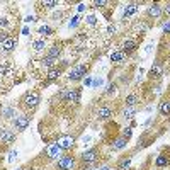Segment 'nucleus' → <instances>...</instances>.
<instances>
[{
  "label": "nucleus",
  "mask_w": 170,
  "mask_h": 170,
  "mask_svg": "<svg viewBox=\"0 0 170 170\" xmlns=\"http://www.w3.org/2000/svg\"><path fill=\"white\" fill-rule=\"evenodd\" d=\"M148 14H150L151 17H158V15L162 14V7H160L158 4H153L151 7L148 8Z\"/></svg>",
  "instance_id": "2eb2a0df"
},
{
  "label": "nucleus",
  "mask_w": 170,
  "mask_h": 170,
  "mask_svg": "<svg viewBox=\"0 0 170 170\" xmlns=\"http://www.w3.org/2000/svg\"><path fill=\"white\" fill-rule=\"evenodd\" d=\"M73 165H75V162H73V158L70 157H63L58 160V168L59 170H72Z\"/></svg>",
  "instance_id": "20e7f679"
},
{
  "label": "nucleus",
  "mask_w": 170,
  "mask_h": 170,
  "mask_svg": "<svg viewBox=\"0 0 170 170\" xmlns=\"http://www.w3.org/2000/svg\"><path fill=\"white\" fill-rule=\"evenodd\" d=\"M129 165H131V158H124V160L119 163L117 170H126V168H129Z\"/></svg>",
  "instance_id": "4be33fe9"
},
{
  "label": "nucleus",
  "mask_w": 170,
  "mask_h": 170,
  "mask_svg": "<svg viewBox=\"0 0 170 170\" xmlns=\"http://www.w3.org/2000/svg\"><path fill=\"white\" fill-rule=\"evenodd\" d=\"M0 138L4 140V143H12V141L15 140V134L10 133L8 129H0Z\"/></svg>",
  "instance_id": "6e6552de"
},
{
  "label": "nucleus",
  "mask_w": 170,
  "mask_h": 170,
  "mask_svg": "<svg viewBox=\"0 0 170 170\" xmlns=\"http://www.w3.org/2000/svg\"><path fill=\"white\" fill-rule=\"evenodd\" d=\"M12 70H14V66L8 61H2L0 63V75H10Z\"/></svg>",
  "instance_id": "9d476101"
},
{
  "label": "nucleus",
  "mask_w": 170,
  "mask_h": 170,
  "mask_svg": "<svg viewBox=\"0 0 170 170\" xmlns=\"http://www.w3.org/2000/svg\"><path fill=\"white\" fill-rule=\"evenodd\" d=\"M0 49H2V42H0Z\"/></svg>",
  "instance_id": "79ce46f5"
},
{
  "label": "nucleus",
  "mask_w": 170,
  "mask_h": 170,
  "mask_svg": "<svg viewBox=\"0 0 170 170\" xmlns=\"http://www.w3.org/2000/svg\"><path fill=\"white\" fill-rule=\"evenodd\" d=\"M123 59H124V51H112V53H110V61L121 63Z\"/></svg>",
  "instance_id": "f8f14e48"
},
{
  "label": "nucleus",
  "mask_w": 170,
  "mask_h": 170,
  "mask_svg": "<svg viewBox=\"0 0 170 170\" xmlns=\"http://www.w3.org/2000/svg\"><path fill=\"white\" fill-rule=\"evenodd\" d=\"M150 73H151V76H160L162 75V68L158 66V65H155V66L151 68V72H150Z\"/></svg>",
  "instance_id": "cd10ccee"
},
{
  "label": "nucleus",
  "mask_w": 170,
  "mask_h": 170,
  "mask_svg": "<svg viewBox=\"0 0 170 170\" xmlns=\"http://www.w3.org/2000/svg\"><path fill=\"white\" fill-rule=\"evenodd\" d=\"M99 117H102V119H106V117H109L110 114H112V109L110 107H107V106H102L100 109H99Z\"/></svg>",
  "instance_id": "ddd939ff"
},
{
  "label": "nucleus",
  "mask_w": 170,
  "mask_h": 170,
  "mask_svg": "<svg viewBox=\"0 0 170 170\" xmlns=\"http://www.w3.org/2000/svg\"><path fill=\"white\" fill-rule=\"evenodd\" d=\"M53 65H55V59H51V58H48V56H46V58L42 59L41 66L44 68V70H48V68H51V66H53Z\"/></svg>",
  "instance_id": "aec40b11"
},
{
  "label": "nucleus",
  "mask_w": 170,
  "mask_h": 170,
  "mask_svg": "<svg viewBox=\"0 0 170 170\" xmlns=\"http://www.w3.org/2000/svg\"><path fill=\"white\" fill-rule=\"evenodd\" d=\"M95 157H97V150H89V151H85L83 155H82V160L83 162H93Z\"/></svg>",
  "instance_id": "9b49d317"
},
{
  "label": "nucleus",
  "mask_w": 170,
  "mask_h": 170,
  "mask_svg": "<svg viewBox=\"0 0 170 170\" xmlns=\"http://www.w3.org/2000/svg\"><path fill=\"white\" fill-rule=\"evenodd\" d=\"M124 146H126V140H124V138H119V140L114 141V144H112V150H123Z\"/></svg>",
  "instance_id": "a211bd4d"
},
{
  "label": "nucleus",
  "mask_w": 170,
  "mask_h": 170,
  "mask_svg": "<svg viewBox=\"0 0 170 170\" xmlns=\"http://www.w3.org/2000/svg\"><path fill=\"white\" fill-rule=\"evenodd\" d=\"M76 24H78V17H73L72 22H70V27H75Z\"/></svg>",
  "instance_id": "f704fd0d"
},
{
  "label": "nucleus",
  "mask_w": 170,
  "mask_h": 170,
  "mask_svg": "<svg viewBox=\"0 0 170 170\" xmlns=\"http://www.w3.org/2000/svg\"><path fill=\"white\" fill-rule=\"evenodd\" d=\"M32 21H34L32 15H27V17H25V22H32Z\"/></svg>",
  "instance_id": "58836bf2"
},
{
  "label": "nucleus",
  "mask_w": 170,
  "mask_h": 170,
  "mask_svg": "<svg viewBox=\"0 0 170 170\" xmlns=\"http://www.w3.org/2000/svg\"><path fill=\"white\" fill-rule=\"evenodd\" d=\"M38 32H39V34H44V36H49V34L53 32V31H51L49 27H48V25H41V27L38 29Z\"/></svg>",
  "instance_id": "a878e982"
},
{
  "label": "nucleus",
  "mask_w": 170,
  "mask_h": 170,
  "mask_svg": "<svg viewBox=\"0 0 170 170\" xmlns=\"http://www.w3.org/2000/svg\"><path fill=\"white\" fill-rule=\"evenodd\" d=\"M15 46H17V41L14 38H7L4 42H2V49L7 51V53H8V51H12Z\"/></svg>",
  "instance_id": "1a4fd4ad"
},
{
  "label": "nucleus",
  "mask_w": 170,
  "mask_h": 170,
  "mask_svg": "<svg viewBox=\"0 0 170 170\" xmlns=\"http://www.w3.org/2000/svg\"><path fill=\"white\" fill-rule=\"evenodd\" d=\"M73 141H75L73 140V136H63V138H59L56 144H58L61 150H68V148H72L73 146Z\"/></svg>",
  "instance_id": "423d86ee"
},
{
  "label": "nucleus",
  "mask_w": 170,
  "mask_h": 170,
  "mask_svg": "<svg viewBox=\"0 0 170 170\" xmlns=\"http://www.w3.org/2000/svg\"><path fill=\"white\" fill-rule=\"evenodd\" d=\"M163 12H165V14H167V15H170V4H168V5H167V7H165V8H163Z\"/></svg>",
  "instance_id": "e433bc0d"
},
{
  "label": "nucleus",
  "mask_w": 170,
  "mask_h": 170,
  "mask_svg": "<svg viewBox=\"0 0 170 170\" xmlns=\"http://www.w3.org/2000/svg\"><path fill=\"white\" fill-rule=\"evenodd\" d=\"M163 32H170V21H167V22H163Z\"/></svg>",
  "instance_id": "2f4dec72"
},
{
  "label": "nucleus",
  "mask_w": 170,
  "mask_h": 170,
  "mask_svg": "<svg viewBox=\"0 0 170 170\" xmlns=\"http://www.w3.org/2000/svg\"><path fill=\"white\" fill-rule=\"evenodd\" d=\"M138 12V5L136 4H127L126 7H124V15H133V14Z\"/></svg>",
  "instance_id": "4468645a"
},
{
  "label": "nucleus",
  "mask_w": 170,
  "mask_h": 170,
  "mask_svg": "<svg viewBox=\"0 0 170 170\" xmlns=\"http://www.w3.org/2000/svg\"><path fill=\"white\" fill-rule=\"evenodd\" d=\"M85 73H87V65H78V66H75L73 70H70V75H68V78H70V80H73V82L82 80Z\"/></svg>",
  "instance_id": "f257e3e1"
},
{
  "label": "nucleus",
  "mask_w": 170,
  "mask_h": 170,
  "mask_svg": "<svg viewBox=\"0 0 170 170\" xmlns=\"http://www.w3.org/2000/svg\"><path fill=\"white\" fill-rule=\"evenodd\" d=\"M95 22H97V19H95V17H93V15H89V17H87V24L93 25V24H95Z\"/></svg>",
  "instance_id": "7c9ffc66"
},
{
  "label": "nucleus",
  "mask_w": 170,
  "mask_h": 170,
  "mask_svg": "<svg viewBox=\"0 0 170 170\" xmlns=\"http://www.w3.org/2000/svg\"><path fill=\"white\" fill-rule=\"evenodd\" d=\"M134 112H136V107L133 106V107H127L126 110H124V117L126 119H131L133 116H134Z\"/></svg>",
  "instance_id": "b1692460"
},
{
  "label": "nucleus",
  "mask_w": 170,
  "mask_h": 170,
  "mask_svg": "<svg viewBox=\"0 0 170 170\" xmlns=\"http://www.w3.org/2000/svg\"><path fill=\"white\" fill-rule=\"evenodd\" d=\"M93 5L95 7H104V5H107V2L106 0H97V2H93Z\"/></svg>",
  "instance_id": "473e14b6"
},
{
  "label": "nucleus",
  "mask_w": 170,
  "mask_h": 170,
  "mask_svg": "<svg viewBox=\"0 0 170 170\" xmlns=\"http://www.w3.org/2000/svg\"><path fill=\"white\" fill-rule=\"evenodd\" d=\"M168 163V158L167 157H158L157 158V167H165Z\"/></svg>",
  "instance_id": "bb28decb"
},
{
  "label": "nucleus",
  "mask_w": 170,
  "mask_h": 170,
  "mask_svg": "<svg viewBox=\"0 0 170 170\" xmlns=\"http://www.w3.org/2000/svg\"><path fill=\"white\" fill-rule=\"evenodd\" d=\"M59 70H49V72H48V80H56V78H58L59 76Z\"/></svg>",
  "instance_id": "5701e85b"
},
{
  "label": "nucleus",
  "mask_w": 170,
  "mask_h": 170,
  "mask_svg": "<svg viewBox=\"0 0 170 170\" xmlns=\"http://www.w3.org/2000/svg\"><path fill=\"white\" fill-rule=\"evenodd\" d=\"M136 48H138V42H136L134 39H126V41L123 42V51H126V53H131Z\"/></svg>",
  "instance_id": "0eeeda50"
},
{
  "label": "nucleus",
  "mask_w": 170,
  "mask_h": 170,
  "mask_svg": "<svg viewBox=\"0 0 170 170\" xmlns=\"http://www.w3.org/2000/svg\"><path fill=\"white\" fill-rule=\"evenodd\" d=\"M76 8H78V12H82V10H85V5H83V4H80Z\"/></svg>",
  "instance_id": "ea45409f"
},
{
  "label": "nucleus",
  "mask_w": 170,
  "mask_h": 170,
  "mask_svg": "<svg viewBox=\"0 0 170 170\" xmlns=\"http://www.w3.org/2000/svg\"><path fill=\"white\" fill-rule=\"evenodd\" d=\"M24 102H25V107L34 109V107L39 104V93H38V92H29L27 95H25Z\"/></svg>",
  "instance_id": "f03ea898"
},
{
  "label": "nucleus",
  "mask_w": 170,
  "mask_h": 170,
  "mask_svg": "<svg viewBox=\"0 0 170 170\" xmlns=\"http://www.w3.org/2000/svg\"><path fill=\"white\" fill-rule=\"evenodd\" d=\"M160 114L162 116H168L170 114V102H163L160 106Z\"/></svg>",
  "instance_id": "6ab92c4d"
},
{
  "label": "nucleus",
  "mask_w": 170,
  "mask_h": 170,
  "mask_svg": "<svg viewBox=\"0 0 170 170\" xmlns=\"http://www.w3.org/2000/svg\"><path fill=\"white\" fill-rule=\"evenodd\" d=\"M100 170H110V167H102Z\"/></svg>",
  "instance_id": "a19ab883"
},
{
  "label": "nucleus",
  "mask_w": 170,
  "mask_h": 170,
  "mask_svg": "<svg viewBox=\"0 0 170 170\" xmlns=\"http://www.w3.org/2000/svg\"><path fill=\"white\" fill-rule=\"evenodd\" d=\"M129 136H131V127H126V129L123 131V138H124V140H127Z\"/></svg>",
  "instance_id": "c756f323"
},
{
  "label": "nucleus",
  "mask_w": 170,
  "mask_h": 170,
  "mask_svg": "<svg viewBox=\"0 0 170 170\" xmlns=\"http://www.w3.org/2000/svg\"><path fill=\"white\" fill-rule=\"evenodd\" d=\"M42 5H44L46 8H53V7L58 5V2H42Z\"/></svg>",
  "instance_id": "c85d7f7f"
},
{
  "label": "nucleus",
  "mask_w": 170,
  "mask_h": 170,
  "mask_svg": "<svg viewBox=\"0 0 170 170\" xmlns=\"http://www.w3.org/2000/svg\"><path fill=\"white\" fill-rule=\"evenodd\" d=\"M107 32H109V34H114V32H116V25H114V24L107 25Z\"/></svg>",
  "instance_id": "72a5a7b5"
},
{
  "label": "nucleus",
  "mask_w": 170,
  "mask_h": 170,
  "mask_svg": "<svg viewBox=\"0 0 170 170\" xmlns=\"http://www.w3.org/2000/svg\"><path fill=\"white\" fill-rule=\"evenodd\" d=\"M14 124H15V127L19 131H24V129H27V126H29V119H27V116H17Z\"/></svg>",
  "instance_id": "39448f33"
},
{
  "label": "nucleus",
  "mask_w": 170,
  "mask_h": 170,
  "mask_svg": "<svg viewBox=\"0 0 170 170\" xmlns=\"http://www.w3.org/2000/svg\"><path fill=\"white\" fill-rule=\"evenodd\" d=\"M15 155H17V151H12V153H10V157H8V160L12 162V160H14V158H15Z\"/></svg>",
  "instance_id": "4c0bfd02"
},
{
  "label": "nucleus",
  "mask_w": 170,
  "mask_h": 170,
  "mask_svg": "<svg viewBox=\"0 0 170 170\" xmlns=\"http://www.w3.org/2000/svg\"><path fill=\"white\" fill-rule=\"evenodd\" d=\"M126 104H127V107H133V106L136 104V95H134V93H131V95H127Z\"/></svg>",
  "instance_id": "393cba45"
},
{
  "label": "nucleus",
  "mask_w": 170,
  "mask_h": 170,
  "mask_svg": "<svg viewBox=\"0 0 170 170\" xmlns=\"http://www.w3.org/2000/svg\"><path fill=\"white\" fill-rule=\"evenodd\" d=\"M32 48L36 51H42L44 48H46V42H44V39H38V41L32 42Z\"/></svg>",
  "instance_id": "f3484780"
},
{
  "label": "nucleus",
  "mask_w": 170,
  "mask_h": 170,
  "mask_svg": "<svg viewBox=\"0 0 170 170\" xmlns=\"http://www.w3.org/2000/svg\"><path fill=\"white\" fill-rule=\"evenodd\" d=\"M48 153H49V157H51V158H58V155L61 153V148H59L58 144H53V146H49Z\"/></svg>",
  "instance_id": "dca6fc26"
},
{
  "label": "nucleus",
  "mask_w": 170,
  "mask_h": 170,
  "mask_svg": "<svg viewBox=\"0 0 170 170\" xmlns=\"http://www.w3.org/2000/svg\"><path fill=\"white\" fill-rule=\"evenodd\" d=\"M61 97L66 99L68 102H78L80 100V90L78 89H70L66 92H61Z\"/></svg>",
  "instance_id": "7ed1b4c3"
},
{
  "label": "nucleus",
  "mask_w": 170,
  "mask_h": 170,
  "mask_svg": "<svg viewBox=\"0 0 170 170\" xmlns=\"http://www.w3.org/2000/svg\"><path fill=\"white\" fill-rule=\"evenodd\" d=\"M114 90H116V85H114V83H110L109 87H107V92H109V93H112Z\"/></svg>",
  "instance_id": "c9c22d12"
},
{
  "label": "nucleus",
  "mask_w": 170,
  "mask_h": 170,
  "mask_svg": "<svg viewBox=\"0 0 170 170\" xmlns=\"http://www.w3.org/2000/svg\"><path fill=\"white\" fill-rule=\"evenodd\" d=\"M59 51H61V49H59V48H58V46H53V48H51V49H49V53H48V58H51V59H55V58H56V56H58V55H59Z\"/></svg>",
  "instance_id": "412c9836"
}]
</instances>
